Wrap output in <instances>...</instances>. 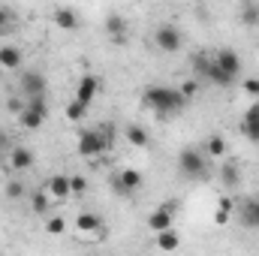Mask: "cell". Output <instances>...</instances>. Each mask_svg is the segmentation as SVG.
Listing matches in <instances>:
<instances>
[{
    "label": "cell",
    "mask_w": 259,
    "mask_h": 256,
    "mask_svg": "<svg viewBox=\"0 0 259 256\" xmlns=\"http://www.w3.org/2000/svg\"><path fill=\"white\" fill-rule=\"evenodd\" d=\"M184 103H187V100L178 94V88H163V84H157V88H148V91H145V106H148L151 112H157V115L181 112Z\"/></svg>",
    "instance_id": "obj_1"
},
{
    "label": "cell",
    "mask_w": 259,
    "mask_h": 256,
    "mask_svg": "<svg viewBox=\"0 0 259 256\" xmlns=\"http://www.w3.org/2000/svg\"><path fill=\"white\" fill-rule=\"evenodd\" d=\"M178 172L184 178H202L208 172V157L202 154V148H184L178 154Z\"/></svg>",
    "instance_id": "obj_2"
},
{
    "label": "cell",
    "mask_w": 259,
    "mask_h": 256,
    "mask_svg": "<svg viewBox=\"0 0 259 256\" xmlns=\"http://www.w3.org/2000/svg\"><path fill=\"white\" fill-rule=\"evenodd\" d=\"M18 88H21L24 103H30V100H46V88H49V81H46V75H42L39 69H27V72H21Z\"/></svg>",
    "instance_id": "obj_3"
},
{
    "label": "cell",
    "mask_w": 259,
    "mask_h": 256,
    "mask_svg": "<svg viewBox=\"0 0 259 256\" xmlns=\"http://www.w3.org/2000/svg\"><path fill=\"white\" fill-rule=\"evenodd\" d=\"M154 46L163 52V55H175L181 46H184V33L175 27V24H160L154 30Z\"/></svg>",
    "instance_id": "obj_4"
},
{
    "label": "cell",
    "mask_w": 259,
    "mask_h": 256,
    "mask_svg": "<svg viewBox=\"0 0 259 256\" xmlns=\"http://www.w3.org/2000/svg\"><path fill=\"white\" fill-rule=\"evenodd\" d=\"M78 154L84 157V160H94V157H100V154H109V148H106V142H103V136L94 130H81L78 133Z\"/></svg>",
    "instance_id": "obj_5"
},
{
    "label": "cell",
    "mask_w": 259,
    "mask_h": 256,
    "mask_svg": "<svg viewBox=\"0 0 259 256\" xmlns=\"http://www.w3.org/2000/svg\"><path fill=\"white\" fill-rule=\"evenodd\" d=\"M142 184H145V178H142L139 169H118L115 178H112V187H115L118 196H133V193L142 190Z\"/></svg>",
    "instance_id": "obj_6"
},
{
    "label": "cell",
    "mask_w": 259,
    "mask_h": 256,
    "mask_svg": "<svg viewBox=\"0 0 259 256\" xmlns=\"http://www.w3.org/2000/svg\"><path fill=\"white\" fill-rule=\"evenodd\" d=\"M46 115H49L46 100H30V103H24V112L18 115V124L24 130H39L46 124Z\"/></svg>",
    "instance_id": "obj_7"
},
{
    "label": "cell",
    "mask_w": 259,
    "mask_h": 256,
    "mask_svg": "<svg viewBox=\"0 0 259 256\" xmlns=\"http://www.w3.org/2000/svg\"><path fill=\"white\" fill-rule=\"evenodd\" d=\"M175 226V205L169 202V205H160V208H154L151 211V217H148V229L157 235V232H166V229H172Z\"/></svg>",
    "instance_id": "obj_8"
},
{
    "label": "cell",
    "mask_w": 259,
    "mask_h": 256,
    "mask_svg": "<svg viewBox=\"0 0 259 256\" xmlns=\"http://www.w3.org/2000/svg\"><path fill=\"white\" fill-rule=\"evenodd\" d=\"M214 64H217V69H220L229 81H235L238 72H241V58H238L232 49H220V52H214Z\"/></svg>",
    "instance_id": "obj_9"
},
{
    "label": "cell",
    "mask_w": 259,
    "mask_h": 256,
    "mask_svg": "<svg viewBox=\"0 0 259 256\" xmlns=\"http://www.w3.org/2000/svg\"><path fill=\"white\" fill-rule=\"evenodd\" d=\"M106 36L115 42V46H124L130 39V24L124 15H118V12H112V15H106Z\"/></svg>",
    "instance_id": "obj_10"
},
{
    "label": "cell",
    "mask_w": 259,
    "mask_h": 256,
    "mask_svg": "<svg viewBox=\"0 0 259 256\" xmlns=\"http://www.w3.org/2000/svg\"><path fill=\"white\" fill-rule=\"evenodd\" d=\"M33 163H36V157H33V151L24 148V145H12V151L6 154V166H9L12 172H27Z\"/></svg>",
    "instance_id": "obj_11"
},
{
    "label": "cell",
    "mask_w": 259,
    "mask_h": 256,
    "mask_svg": "<svg viewBox=\"0 0 259 256\" xmlns=\"http://www.w3.org/2000/svg\"><path fill=\"white\" fill-rule=\"evenodd\" d=\"M100 94V78L97 75H81V81H78V88H75V103H81V106H91L94 103V97Z\"/></svg>",
    "instance_id": "obj_12"
},
{
    "label": "cell",
    "mask_w": 259,
    "mask_h": 256,
    "mask_svg": "<svg viewBox=\"0 0 259 256\" xmlns=\"http://www.w3.org/2000/svg\"><path fill=\"white\" fill-rule=\"evenodd\" d=\"M100 229H103V220H100V214H97V211H81V214L75 217V232H78V235L94 238Z\"/></svg>",
    "instance_id": "obj_13"
},
{
    "label": "cell",
    "mask_w": 259,
    "mask_h": 256,
    "mask_svg": "<svg viewBox=\"0 0 259 256\" xmlns=\"http://www.w3.org/2000/svg\"><path fill=\"white\" fill-rule=\"evenodd\" d=\"M154 247L160 250V253H178V247H181V232L172 226V229H166V232H157L154 235Z\"/></svg>",
    "instance_id": "obj_14"
},
{
    "label": "cell",
    "mask_w": 259,
    "mask_h": 256,
    "mask_svg": "<svg viewBox=\"0 0 259 256\" xmlns=\"http://www.w3.org/2000/svg\"><path fill=\"white\" fill-rule=\"evenodd\" d=\"M241 136L250 139V142H259V100L250 103V109L241 118Z\"/></svg>",
    "instance_id": "obj_15"
},
{
    "label": "cell",
    "mask_w": 259,
    "mask_h": 256,
    "mask_svg": "<svg viewBox=\"0 0 259 256\" xmlns=\"http://www.w3.org/2000/svg\"><path fill=\"white\" fill-rule=\"evenodd\" d=\"M46 193L52 202H66L72 193H69V175H55L49 184H46Z\"/></svg>",
    "instance_id": "obj_16"
},
{
    "label": "cell",
    "mask_w": 259,
    "mask_h": 256,
    "mask_svg": "<svg viewBox=\"0 0 259 256\" xmlns=\"http://www.w3.org/2000/svg\"><path fill=\"white\" fill-rule=\"evenodd\" d=\"M226 151H229V145H226V139H223V136H208V139H205V145H202V154H205L208 160H223V157H226Z\"/></svg>",
    "instance_id": "obj_17"
},
{
    "label": "cell",
    "mask_w": 259,
    "mask_h": 256,
    "mask_svg": "<svg viewBox=\"0 0 259 256\" xmlns=\"http://www.w3.org/2000/svg\"><path fill=\"white\" fill-rule=\"evenodd\" d=\"M21 61H24V55H21L18 46H0V69L15 72V69L21 66Z\"/></svg>",
    "instance_id": "obj_18"
},
{
    "label": "cell",
    "mask_w": 259,
    "mask_h": 256,
    "mask_svg": "<svg viewBox=\"0 0 259 256\" xmlns=\"http://www.w3.org/2000/svg\"><path fill=\"white\" fill-rule=\"evenodd\" d=\"M55 24L61 27V30H75L78 24H81V18H78V12L75 9H69V6H61V9H55Z\"/></svg>",
    "instance_id": "obj_19"
},
{
    "label": "cell",
    "mask_w": 259,
    "mask_h": 256,
    "mask_svg": "<svg viewBox=\"0 0 259 256\" xmlns=\"http://www.w3.org/2000/svg\"><path fill=\"white\" fill-rule=\"evenodd\" d=\"M238 217H241V223H244V226L256 229V226H259V199H244V202H241V208H238Z\"/></svg>",
    "instance_id": "obj_20"
},
{
    "label": "cell",
    "mask_w": 259,
    "mask_h": 256,
    "mask_svg": "<svg viewBox=\"0 0 259 256\" xmlns=\"http://www.w3.org/2000/svg\"><path fill=\"white\" fill-rule=\"evenodd\" d=\"M232 217H235V205H232V199H229V196H220L217 205H214V223H217V226H226Z\"/></svg>",
    "instance_id": "obj_21"
},
{
    "label": "cell",
    "mask_w": 259,
    "mask_h": 256,
    "mask_svg": "<svg viewBox=\"0 0 259 256\" xmlns=\"http://www.w3.org/2000/svg\"><path fill=\"white\" fill-rule=\"evenodd\" d=\"M220 184H223L226 190H235V187L241 184V169H238L235 163H223V166H220Z\"/></svg>",
    "instance_id": "obj_22"
},
{
    "label": "cell",
    "mask_w": 259,
    "mask_h": 256,
    "mask_svg": "<svg viewBox=\"0 0 259 256\" xmlns=\"http://www.w3.org/2000/svg\"><path fill=\"white\" fill-rule=\"evenodd\" d=\"M124 136H127V142L133 148H148V142H151L148 130L142 127V124H130V127L124 130Z\"/></svg>",
    "instance_id": "obj_23"
},
{
    "label": "cell",
    "mask_w": 259,
    "mask_h": 256,
    "mask_svg": "<svg viewBox=\"0 0 259 256\" xmlns=\"http://www.w3.org/2000/svg\"><path fill=\"white\" fill-rule=\"evenodd\" d=\"M30 208H33L36 214H49V208H52L49 193H46V190H33V193H30Z\"/></svg>",
    "instance_id": "obj_24"
},
{
    "label": "cell",
    "mask_w": 259,
    "mask_h": 256,
    "mask_svg": "<svg viewBox=\"0 0 259 256\" xmlns=\"http://www.w3.org/2000/svg\"><path fill=\"white\" fill-rule=\"evenodd\" d=\"M3 193H6V199H12V202H18V199H24V184L21 181H6V187H3Z\"/></svg>",
    "instance_id": "obj_25"
},
{
    "label": "cell",
    "mask_w": 259,
    "mask_h": 256,
    "mask_svg": "<svg viewBox=\"0 0 259 256\" xmlns=\"http://www.w3.org/2000/svg\"><path fill=\"white\" fill-rule=\"evenodd\" d=\"M84 115H88V106H81L75 100L66 106V121H84Z\"/></svg>",
    "instance_id": "obj_26"
},
{
    "label": "cell",
    "mask_w": 259,
    "mask_h": 256,
    "mask_svg": "<svg viewBox=\"0 0 259 256\" xmlns=\"http://www.w3.org/2000/svg\"><path fill=\"white\" fill-rule=\"evenodd\" d=\"M46 232H49V235H64L66 232L64 217H46Z\"/></svg>",
    "instance_id": "obj_27"
},
{
    "label": "cell",
    "mask_w": 259,
    "mask_h": 256,
    "mask_svg": "<svg viewBox=\"0 0 259 256\" xmlns=\"http://www.w3.org/2000/svg\"><path fill=\"white\" fill-rule=\"evenodd\" d=\"M84 190H88V181L81 175H69V193L72 196H84Z\"/></svg>",
    "instance_id": "obj_28"
},
{
    "label": "cell",
    "mask_w": 259,
    "mask_h": 256,
    "mask_svg": "<svg viewBox=\"0 0 259 256\" xmlns=\"http://www.w3.org/2000/svg\"><path fill=\"white\" fill-rule=\"evenodd\" d=\"M97 133L103 136V142H106V148L112 151V148H115V127H112V124H100V127H97Z\"/></svg>",
    "instance_id": "obj_29"
},
{
    "label": "cell",
    "mask_w": 259,
    "mask_h": 256,
    "mask_svg": "<svg viewBox=\"0 0 259 256\" xmlns=\"http://www.w3.org/2000/svg\"><path fill=\"white\" fill-rule=\"evenodd\" d=\"M12 24H15V12H12V9H6V6H0V33H3V30H9Z\"/></svg>",
    "instance_id": "obj_30"
},
{
    "label": "cell",
    "mask_w": 259,
    "mask_h": 256,
    "mask_svg": "<svg viewBox=\"0 0 259 256\" xmlns=\"http://www.w3.org/2000/svg\"><path fill=\"white\" fill-rule=\"evenodd\" d=\"M241 88H244V94H247V97H253V103L259 100V75L244 78V84H241Z\"/></svg>",
    "instance_id": "obj_31"
},
{
    "label": "cell",
    "mask_w": 259,
    "mask_h": 256,
    "mask_svg": "<svg viewBox=\"0 0 259 256\" xmlns=\"http://www.w3.org/2000/svg\"><path fill=\"white\" fill-rule=\"evenodd\" d=\"M241 18H244V24H259V6H244Z\"/></svg>",
    "instance_id": "obj_32"
},
{
    "label": "cell",
    "mask_w": 259,
    "mask_h": 256,
    "mask_svg": "<svg viewBox=\"0 0 259 256\" xmlns=\"http://www.w3.org/2000/svg\"><path fill=\"white\" fill-rule=\"evenodd\" d=\"M196 91H199V84H196L193 78H190V81H184V84L178 88V94H181L184 100H190V97H196Z\"/></svg>",
    "instance_id": "obj_33"
},
{
    "label": "cell",
    "mask_w": 259,
    "mask_h": 256,
    "mask_svg": "<svg viewBox=\"0 0 259 256\" xmlns=\"http://www.w3.org/2000/svg\"><path fill=\"white\" fill-rule=\"evenodd\" d=\"M6 109L15 112V115H21V112H24V103H21L18 97H12V100H6Z\"/></svg>",
    "instance_id": "obj_34"
},
{
    "label": "cell",
    "mask_w": 259,
    "mask_h": 256,
    "mask_svg": "<svg viewBox=\"0 0 259 256\" xmlns=\"http://www.w3.org/2000/svg\"><path fill=\"white\" fill-rule=\"evenodd\" d=\"M0 151H3V154H9V151H12V142H9V136H6V133H0Z\"/></svg>",
    "instance_id": "obj_35"
},
{
    "label": "cell",
    "mask_w": 259,
    "mask_h": 256,
    "mask_svg": "<svg viewBox=\"0 0 259 256\" xmlns=\"http://www.w3.org/2000/svg\"><path fill=\"white\" fill-rule=\"evenodd\" d=\"M0 163H6V154H3V151H0Z\"/></svg>",
    "instance_id": "obj_36"
}]
</instances>
